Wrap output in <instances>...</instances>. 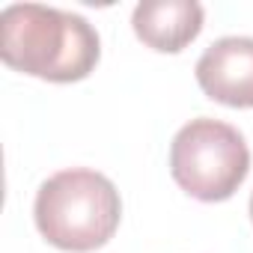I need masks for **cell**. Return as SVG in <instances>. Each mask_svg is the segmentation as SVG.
<instances>
[{
    "mask_svg": "<svg viewBox=\"0 0 253 253\" xmlns=\"http://www.w3.org/2000/svg\"><path fill=\"white\" fill-rule=\"evenodd\" d=\"M203 21L206 9L197 0H143L131 15L134 36L158 54L185 51L200 36Z\"/></svg>",
    "mask_w": 253,
    "mask_h": 253,
    "instance_id": "5",
    "label": "cell"
},
{
    "mask_svg": "<svg viewBox=\"0 0 253 253\" xmlns=\"http://www.w3.org/2000/svg\"><path fill=\"white\" fill-rule=\"evenodd\" d=\"M200 89L226 107H253V36H223L197 60Z\"/></svg>",
    "mask_w": 253,
    "mask_h": 253,
    "instance_id": "4",
    "label": "cell"
},
{
    "mask_svg": "<svg viewBox=\"0 0 253 253\" xmlns=\"http://www.w3.org/2000/svg\"><path fill=\"white\" fill-rule=\"evenodd\" d=\"M170 173L194 200H229L250 173V149L244 134L211 116L191 119L170 143Z\"/></svg>",
    "mask_w": 253,
    "mask_h": 253,
    "instance_id": "3",
    "label": "cell"
},
{
    "mask_svg": "<svg viewBox=\"0 0 253 253\" xmlns=\"http://www.w3.org/2000/svg\"><path fill=\"white\" fill-rule=\"evenodd\" d=\"M0 57L21 75L75 84L89 78L98 66L101 39L78 12L42 3H12L0 12Z\"/></svg>",
    "mask_w": 253,
    "mask_h": 253,
    "instance_id": "1",
    "label": "cell"
},
{
    "mask_svg": "<svg viewBox=\"0 0 253 253\" xmlns=\"http://www.w3.org/2000/svg\"><path fill=\"white\" fill-rule=\"evenodd\" d=\"M250 220H253V194H250Z\"/></svg>",
    "mask_w": 253,
    "mask_h": 253,
    "instance_id": "6",
    "label": "cell"
},
{
    "mask_svg": "<svg viewBox=\"0 0 253 253\" xmlns=\"http://www.w3.org/2000/svg\"><path fill=\"white\" fill-rule=\"evenodd\" d=\"M33 220L48 244L69 253H92L119 229L122 200L104 173L72 167L39 185Z\"/></svg>",
    "mask_w": 253,
    "mask_h": 253,
    "instance_id": "2",
    "label": "cell"
}]
</instances>
